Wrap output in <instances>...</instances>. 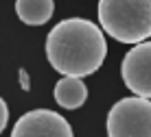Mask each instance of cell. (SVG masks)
Returning a JSON list of instances; mask_svg holds the SVG:
<instances>
[{"instance_id":"3","label":"cell","mask_w":151,"mask_h":137,"mask_svg":"<svg viewBox=\"0 0 151 137\" xmlns=\"http://www.w3.org/2000/svg\"><path fill=\"white\" fill-rule=\"evenodd\" d=\"M107 137H151V100L121 98L107 113Z\"/></svg>"},{"instance_id":"6","label":"cell","mask_w":151,"mask_h":137,"mask_svg":"<svg viewBox=\"0 0 151 137\" xmlns=\"http://www.w3.org/2000/svg\"><path fill=\"white\" fill-rule=\"evenodd\" d=\"M55 102L61 109H79L83 102L88 100V87L81 78H72V76H64L55 83L53 89Z\"/></svg>"},{"instance_id":"2","label":"cell","mask_w":151,"mask_h":137,"mask_svg":"<svg viewBox=\"0 0 151 137\" xmlns=\"http://www.w3.org/2000/svg\"><path fill=\"white\" fill-rule=\"evenodd\" d=\"M99 28L121 44L151 37V0H99Z\"/></svg>"},{"instance_id":"5","label":"cell","mask_w":151,"mask_h":137,"mask_svg":"<svg viewBox=\"0 0 151 137\" xmlns=\"http://www.w3.org/2000/svg\"><path fill=\"white\" fill-rule=\"evenodd\" d=\"M11 137H75L64 115L50 109H33L13 124Z\"/></svg>"},{"instance_id":"9","label":"cell","mask_w":151,"mask_h":137,"mask_svg":"<svg viewBox=\"0 0 151 137\" xmlns=\"http://www.w3.org/2000/svg\"><path fill=\"white\" fill-rule=\"evenodd\" d=\"M20 83H22V89L24 92H29L31 89V83H29V74L24 70H20Z\"/></svg>"},{"instance_id":"8","label":"cell","mask_w":151,"mask_h":137,"mask_svg":"<svg viewBox=\"0 0 151 137\" xmlns=\"http://www.w3.org/2000/svg\"><path fill=\"white\" fill-rule=\"evenodd\" d=\"M7 124H9V107H7V102L0 98V135L7 128Z\"/></svg>"},{"instance_id":"4","label":"cell","mask_w":151,"mask_h":137,"mask_svg":"<svg viewBox=\"0 0 151 137\" xmlns=\"http://www.w3.org/2000/svg\"><path fill=\"white\" fill-rule=\"evenodd\" d=\"M121 76L129 92L151 100V41H140L129 48L121 63Z\"/></svg>"},{"instance_id":"1","label":"cell","mask_w":151,"mask_h":137,"mask_svg":"<svg viewBox=\"0 0 151 137\" xmlns=\"http://www.w3.org/2000/svg\"><path fill=\"white\" fill-rule=\"evenodd\" d=\"M46 57L53 70L64 76H90L107 57L105 35L86 18L61 20L46 37Z\"/></svg>"},{"instance_id":"7","label":"cell","mask_w":151,"mask_h":137,"mask_svg":"<svg viewBox=\"0 0 151 137\" xmlns=\"http://www.w3.org/2000/svg\"><path fill=\"white\" fill-rule=\"evenodd\" d=\"M55 13V0H15V15L29 26L46 24Z\"/></svg>"}]
</instances>
